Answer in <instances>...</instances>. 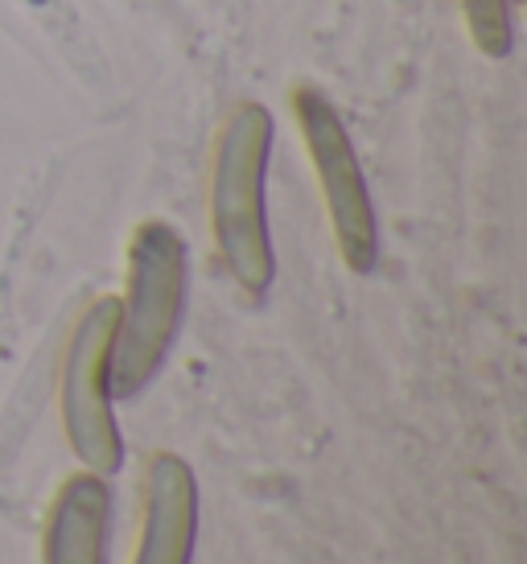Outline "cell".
I'll use <instances>...</instances> for the list:
<instances>
[{
	"instance_id": "1",
	"label": "cell",
	"mask_w": 527,
	"mask_h": 564,
	"mask_svg": "<svg viewBox=\"0 0 527 564\" xmlns=\"http://www.w3.org/2000/svg\"><path fill=\"white\" fill-rule=\"evenodd\" d=\"M272 111L239 99L223 116L211 144L206 210L211 236L227 276L248 297H264L277 281V251L268 231V158H272Z\"/></svg>"
},
{
	"instance_id": "2",
	"label": "cell",
	"mask_w": 527,
	"mask_h": 564,
	"mask_svg": "<svg viewBox=\"0 0 527 564\" xmlns=\"http://www.w3.org/2000/svg\"><path fill=\"white\" fill-rule=\"evenodd\" d=\"M190 297V248L165 219H144L128 239L125 297H116L111 395H140L170 359Z\"/></svg>"
},
{
	"instance_id": "3",
	"label": "cell",
	"mask_w": 527,
	"mask_h": 564,
	"mask_svg": "<svg viewBox=\"0 0 527 564\" xmlns=\"http://www.w3.org/2000/svg\"><path fill=\"white\" fill-rule=\"evenodd\" d=\"M289 111H293L310 170L318 177L322 210H326L330 236H334L342 264L351 268L355 276H367L379 264V223H375L367 173H363V161H358L351 132L342 124V111L313 83H293L289 87Z\"/></svg>"
},
{
	"instance_id": "4",
	"label": "cell",
	"mask_w": 527,
	"mask_h": 564,
	"mask_svg": "<svg viewBox=\"0 0 527 564\" xmlns=\"http://www.w3.org/2000/svg\"><path fill=\"white\" fill-rule=\"evenodd\" d=\"M111 334H116V297H95L78 314L58 367V412L83 470L120 474L125 466V433L116 424L111 395Z\"/></svg>"
},
{
	"instance_id": "5",
	"label": "cell",
	"mask_w": 527,
	"mask_h": 564,
	"mask_svg": "<svg viewBox=\"0 0 527 564\" xmlns=\"http://www.w3.org/2000/svg\"><path fill=\"white\" fill-rule=\"evenodd\" d=\"M198 544V478L182 454L149 457L144 502H140V544L132 564H190Z\"/></svg>"
},
{
	"instance_id": "6",
	"label": "cell",
	"mask_w": 527,
	"mask_h": 564,
	"mask_svg": "<svg viewBox=\"0 0 527 564\" xmlns=\"http://www.w3.org/2000/svg\"><path fill=\"white\" fill-rule=\"evenodd\" d=\"M111 490L104 474H71L50 502L42 564H108Z\"/></svg>"
},
{
	"instance_id": "7",
	"label": "cell",
	"mask_w": 527,
	"mask_h": 564,
	"mask_svg": "<svg viewBox=\"0 0 527 564\" xmlns=\"http://www.w3.org/2000/svg\"><path fill=\"white\" fill-rule=\"evenodd\" d=\"M515 0H458V13H462L465 37L470 46L478 50L482 58L503 63L515 46Z\"/></svg>"
}]
</instances>
